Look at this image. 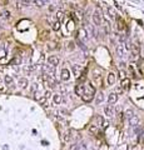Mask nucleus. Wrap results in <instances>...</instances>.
<instances>
[{"mask_svg": "<svg viewBox=\"0 0 144 150\" xmlns=\"http://www.w3.org/2000/svg\"><path fill=\"white\" fill-rule=\"evenodd\" d=\"M5 90V86H4V83H3V80L0 79V93H3V91Z\"/></svg>", "mask_w": 144, "mask_h": 150, "instance_id": "bb28decb", "label": "nucleus"}, {"mask_svg": "<svg viewBox=\"0 0 144 150\" xmlns=\"http://www.w3.org/2000/svg\"><path fill=\"white\" fill-rule=\"evenodd\" d=\"M44 97H45L46 99H48V98L50 97V91H49V90H48V91H46V93H45V95H44Z\"/></svg>", "mask_w": 144, "mask_h": 150, "instance_id": "7c9ffc66", "label": "nucleus"}, {"mask_svg": "<svg viewBox=\"0 0 144 150\" xmlns=\"http://www.w3.org/2000/svg\"><path fill=\"white\" fill-rule=\"evenodd\" d=\"M93 22H94V24L96 25V26H100V25H103V15H101V12L99 9H96L94 11V14H93Z\"/></svg>", "mask_w": 144, "mask_h": 150, "instance_id": "f03ea898", "label": "nucleus"}, {"mask_svg": "<svg viewBox=\"0 0 144 150\" xmlns=\"http://www.w3.org/2000/svg\"><path fill=\"white\" fill-rule=\"evenodd\" d=\"M124 115H125V118H127V119H128V120H129V119H130V118H132V116H134L135 114H134V111H133L132 109H127V110L124 111Z\"/></svg>", "mask_w": 144, "mask_h": 150, "instance_id": "2eb2a0df", "label": "nucleus"}, {"mask_svg": "<svg viewBox=\"0 0 144 150\" xmlns=\"http://www.w3.org/2000/svg\"><path fill=\"white\" fill-rule=\"evenodd\" d=\"M124 74H125V73H124V72H120V76H122V78H123V79H124Z\"/></svg>", "mask_w": 144, "mask_h": 150, "instance_id": "72a5a7b5", "label": "nucleus"}, {"mask_svg": "<svg viewBox=\"0 0 144 150\" xmlns=\"http://www.w3.org/2000/svg\"><path fill=\"white\" fill-rule=\"evenodd\" d=\"M22 3H23V5L25 6H29L31 4V0H22Z\"/></svg>", "mask_w": 144, "mask_h": 150, "instance_id": "a878e982", "label": "nucleus"}, {"mask_svg": "<svg viewBox=\"0 0 144 150\" xmlns=\"http://www.w3.org/2000/svg\"><path fill=\"white\" fill-rule=\"evenodd\" d=\"M78 39L79 40H84V39H85V38H87V35H88V33H87V30H85V29H79V31H78Z\"/></svg>", "mask_w": 144, "mask_h": 150, "instance_id": "1a4fd4ad", "label": "nucleus"}, {"mask_svg": "<svg viewBox=\"0 0 144 150\" xmlns=\"http://www.w3.org/2000/svg\"><path fill=\"white\" fill-rule=\"evenodd\" d=\"M19 63H20V58H18V59H16V58H15L14 60H11V63H10V64L13 65V64H19Z\"/></svg>", "mask_w": 144, "mask_h": 150, "instance_id": "cd10ccee", "label": "nucleus"}, {"mask_svg": "<svg viewBox=\"0 0 144 150\" xmlns=\"http://www.w3.org/2000/svg\"><path fill=\"white\" fill-rule=\"evenodd\" d=\"M104 112H105V115L108 116V118H113L114 116V108H113V105H107L104 108Z\"/></svg>", "mask_w": 144, "mask_h": 150, "instance_id": "423d86ee", "label": "nucleus"}, {"mask_svg": "<svg viewBox=\"0 0 144 150\" xmlns=\"http://www.w3.org/2000/svg\"><path fill=\"white\" fill-rule=\"evenodd\" d=\"M57 18H58V22L60 23L63 19H64V14H63V11H58L57 12Z\"/></svg>", "mask_w": 144, "mask_h": 150, "instance_id": "4be33fe9", "label": "nucleus"}, {"mask_svg": "<svg viewBox=\"0 0 144 150\" xmlns=\"http://www.w3.org/2000/svg\"><path fill=\"white\" fill-rule=\"evenodd\" d=\"M48 64L50 65V66H55L59 64V58L57 56V55H50V56H48Z\"/></svg>", "mask_w": 144, "mask_h": 150, "instance_id": "20e7f679", "label": "nucleus"}, {"mask_svg": "<svg viewBox=\"0 0 144 150\" xmlns=\"http://www.w3.org/2000/svg\"><path fill=\"white\" fill-rule=\"evenodd\" d=\"M122 90H123L122 88H118V89L115 90V94H117V95H118V94H120V93H122Z\"/></svg>", "mask_w": 144, "mask_h": 150, "instance_id": "c756f323", "label": "nucleus"}, {"mask_svg": "<svg viewBox=\"0 0 144 150\" xmlns=\"http://www.w3.org/2000/svg\"><path fill=\"white\" fill-rule=\"evenodd\" d=\"M89 131L96 134V133H98V126H96V125H90V128H89Z\"/></svg>", "mask_w": 144, "mask_h": 150, "instance_id": "412c9836", "label": "nucleus"}, {"mask_svg": "<svg viewBox=\"0 0 144 150\" xmlns=\"http://www.w3.org/2000/svg\"><path fill=\"white\" fill-rule=\"evenodd\" d=\"M8 1H9V0H3V5H6Z\"/></svg>", "mask_w": 144, "mask_h": 150, "instance_id": "2f4dec72", "label": "nucleus"}, {"mask_svg": "<svg viewBox=\"0 0 144 150\" xmlns=\"http://www.w3.org/2000/svg\"><path fill=\"white\" fill-rule=\"evenodd\" d=\"M53 29H54L55 31H58L59 29H60V23H59L58 20H57V22H54V24H53Z\"/></svg>", "mask_w": 144, "mask_h": 150, "instance_id": "5701e85b", "label": "nucleus"}, {"mask_svg": "<svg viewBox=\"0 0 144 150\" xmlns=\"http://www.w3.org/2000/svg\"><path fill=\"white\" fill-rule=\"evenodd\" d=\"M103 100H104V94L103 93H98V94H96V99H95L96 104H100Z\"/></svg>", "mask_w": 144, "mask_h": 150, "instance_id": "a211bd4d", "label": "nucleus"}, {"mask_svg": "<svg viewBox=\"0 0 144 150\" xmlns=\"http://www.w3.org/2000/svg\"><path fill=\"white\" fill-rule=\"evenodd\" d=\"M141 135H142V136H143V138H144V126H143V128H142V133H141Z\"/></svg>", "mask_w": 144, "mask_h": 150, "instance_id": "473e14b6", "label": "nucleus"}, {"mask_svg": "<svg viewBox=\"0 0 144 150\" xmlns=\"http://www.w3.org/2000/svg\"><path fill=\"white\" fill-rule=\"evenodd\" d=\"M117 100H118V95L115 94V93H110L109 94V97H108V103L110 104H115L117 103Z\"/></svg>", "mask_w": 144, "mask_h": 150, "instance_id": "6e6552de", "label": "nucleus"}, {"mask_svg": "<svg viewBox=\"0 0 144 150\" xmlns=\"http://www.w3.org/2000/svg\"><path fill=\"white\" fill-rule=\"evenodd\" d=\"M107 11L109 12V16H110V18L112 19H115L117 18V12H115V10H114V9H112V8H107Z\"/></svg>", "mask_w": 144, "mask_h": 150, "instance_id": "dca6fc26", "label": "nucleus"}, {"mask_svg": "<svg viewBox=\"0 0 144 150\" xmlns=\"http://www.w3.org/2000/svg\"><path fill=\"white\" fill-rule=\"evenodd\" d=\"M60 78H62L63 81H68L70 79V70L66 69V68H63L62 73H60Z\"/></svg>", "mask_w": 144, "mask_h": 150, "instance_id": "7ed1b4c3", "label": "nucleus"}, {"mask_svg": "<svg viewBox=\"0 0 144 150\" xmlns=\"http://www.w3.org/2000/svg\"><path fill=\"white\" fill-rule=\"evenodd\" d=\"M114 81H115V74L110 73V74L108 75V84H109V85H113Z\"/></svg>", "mask_w": 144, "mask_h": 150, "instance_id": "4468645a", "label": "nucleus"}, {"mask_svg": "<svg viewBox=\"0 0 144 150\" xmlns=\"http://www.w3.org/2000/svg\"><path fill=\"white\" fill-rule=\"evenodd\" d=\"M78 148H79V145H78V144H73V145L70 147L69 150H78Z\"/></svg>", "mask_w": 144, "mask_h": 150, "instance_id": "c85d7f7f", "label": "nucleus"}, {"mask_svg": "<svg viewBox=\"0 0 144 150\" xmlns=\"http://www.w3.org/2000/svg\"><path fill=\"white\" fill-rule=\"evenodd\" d=\"M118 29H119V30H123V29H124V22H123L122 19H118Z\"/></svg>", "mask_w": 144, "mask_h": 150, "instance_id": "b1692460", "label": "nucleus"}, {"mask_svg": "<svg viewBox=\"0 0 144 150\" xmlns=\"http://www.w3.org/2000/svg\"><path fill=\"white\" fill-rule=\"evenodd\" d=\"M120 88H122L123 90H129V89H130V79H128V78H124V79H123Z\"/></svg>", "mask_w": 144, "mask_h": 150, "instance_id": "0eeeda50", "label": "nucleus"}, {"mask_svg": "<svg viewBox=\"0 0 144 150\" xmlns=\"http://www.w3.org/2000/svg\"><path fill=\"white\" fill-rule=\"evenodd\" d=\"M62 100H63V99H62V95H60V94H54V95H53V101L57 105H59V104L62 103Z\"/></svg>", "mask_w": 144, "mask_h": 150, "instance_id": "ddd939ff", "label": "nucleus"}, {"mask_svg": "<svg viewBox=\"0 0 144 150\" xmlns=\"http://www.w3.org/2000/svg\"><path fill=\"white\" fill-rule=\"evenodd\" d=\"M73 72H74V74H75V76H78L79 72H80V66H79V65H73Z\"/></svg>", "mask_w": 144, "mask_h": 150, "instance_id": "6ab92c4d", "label": "nucleus"}, {"mask_svg": "<svg viewBox=\"0 0 144 150\" xmlns=\"http://www.w3.org/2000/svg\"><path fill=\"white\" fill-rule=\"evenodd\" d=\"M69 139H70V133L66 131L65 134L63 135V141H64V143H66V141H69Z\"/></svg>", "mask_w": 144, "mask_h": 150, "instance_id": "aec40b11", "label": "nucleus"}, {"mask_svg": "<svg viewBox=\"0 0 144 150\" xmlns=\"http://www.w3.org/2000/svg\"><path fill=\"white\" fill-rule=\"evenodd\" d=\"M94 94H95V88L90 83H87L85 84V90H84V94L82 95V99L85 103H90L93 99H94Z\"/></svg>", "mask_w": 144, "mask_h": 150, "instance_id": "f257e3e1", "label": "nucleus"}, {"mask_svg": "<svg viewBox=\"0 0 144 150\" xmlns=\"http://www.w3.org/2000/svg\"><path fill=\"white\" fill-rule=\"evenodd\" d=\"M43 1H44V4H45V3H46V1H48V0H43Z\"/></svg>", "mask_w": 144, "mask_h": 150, "instance_id": "f704fd0d", "label": "nucleus"}, {"mask_svg": "<svg viewBox=\"0 0 144 150\" xmlns=\"http://www.w3.org/2000/svg\"><path fill=\"white\" fill-rule=\"evenodd\" d=\"M4 81H5V84L9 85V86L13 85V78L10 76V75H5V76H4Z\"/></svg>", "mask_w": 144, "mask_h": 150, "instance_id": "f3484780", "label": "nucleus"}, {"mask_svg": "<svg viewBox=\"0 0 144 150\" xmlns=\"http://www.w3.org/2000/svg\"><path fill=\"white\" fill-rule=\"evenodd\" d=\"M84 90H85V84L79 83V84L75 86V94H77L78 97H82V95L84 94Z\"/></svg>", "mask_w": 144, "mask_h": 150, "instance_id": "39448f33", "label": "nucleus"}, {"mask_svg": "<svg viewBox=\"0 0 144 150\" xmlns=\"http://www.w3.org/2000/svg\"><path fill=\"white\" fill-rule=\"evenodd\" d=\"M19 86L22 88V89H25V88L28 86V80L25 78H20L19 79Z\"/></svg>", "mask_w": 144, "mask_h": 150, "instance_id": "f8f14e48", "label": "nucleus"}, {"mask_svg": "<svg viewBox=\"0 0 144 150\" xmlns=\"http://www.w3.org/2000/svg\"><path fill=\"white\" fill-rule=\"evenodd\" d=\"M130 48H132V55H133V58L139 55V47H138V45L133 44V45H130Z\"/></svg>", "mask_w": 144, "mask_h": 150, "instance_id": "9b49d317", "label": "nucleus"}, {"mask_svg": "<svg viewBox=\"0 0 144 150\" xmlns=\"http://www.w3.org/2000/svg\"><path fill=\"white\" fill-rule=\"evenodd\" d=\"M129 123H130V125H132V126H138V124H139V118L137 115H134V116H132V118L129 119Z\"/></svg>", "mask_w": 144, "mask_h": 150, "instance_id": "9d476101", "label": "nucleus"}, {"mask_svg": "<svg viewBox=\"0 0 144 150\" xmlns=\"http://www.w3.org/2000/svg\"><path fill=\"white\" fill-rule=\"evenodd\" d=\"M5 55H6V50L5 49H1V50H0V59H3Z\"/></svg>", "mask_w": 144, "mask_h": 150, "instance_id": "393cba45", "label": "nucleus"}]
</instances>
